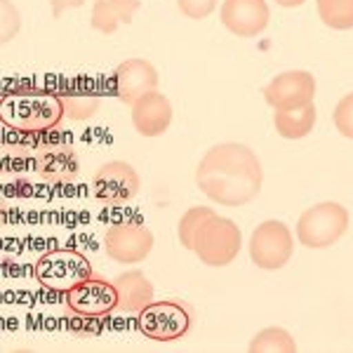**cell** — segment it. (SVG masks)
<instances>
[{
    "mask_svg": "<svg viewBox=\"0 0 353 353\" xmlns=\"http://www.w3.org/2000/svg\"><path fill=\"white\" fill-rule=\"evenodd\" d=\"M264 170L250 146L226 141L212 146L196 170V184L212 203L241 208L259 196Z\"/></svg>",
    "mask_w": 353,
    "mask_h": 353,
    "instance_id": "obj_1",
    "label": "cell"
},
{
    "mask_svg": "<svg viewBox=\"0 0 353 353\" xmlns=\"http://www.w3.org/2000/svg\"><path fill=\"white\" fill-rule=\"evenodd\" d=\"M0 118L8 128L26 134L52 132L66 118L61 97L31 85H17L0 101Z\"/></svg>",
    "mask_w": 353,
    "mask_h": 353,
    "instance_id": "obj_2",
    "label": "cell"
},
{
    "mask_svg": "<svg viewBox=\"0 0 353 353\" xmlns=\"http://www.w3.org/2000/svg\"><path fill=\"white\" fill-rule=\"evenodd\" d=\"M241 245L243 233L236 226V221L229 217H219L214 212L196 231L193 252L208 266H229L241 252Z\"/></svg>",
    "mask_w": 353,
    "mask_h": 353,
    "instance_id": "obj_3",
    "label": "cell"
},
{
    "mask_svg": "<svg viewBox=\"0 0 353 353\" xmlns=\"http://www.w3.org/2000/svg\"><path fill=\"white\" fill-rule=\"evenodd\" d=\"M349 229V212L344 205L327 201L306 210L297 221V241L309 250H323L339 241Z\"/></svg>",
    "mask_w": 353,
    "mask_h": 353,
    "instance_id": "obj_4",
    "label": "cell"
},
{
    "mask_svg": "<svg viewBox=\"0 0 353 353\" xmlns=\"http://www.w3.org/2000/svg\"><path fill=\"white\" fill-rule=\"evenodd\" d=\"M137 327L153 341H176L193 327V311L189 304L176 299L151 301L137 313Z\"/></svg>",
    "mask_w": 353,
    "mask_h": 353,
    "instance_id": "obj_5",
    "label": "cell"
},
{
    "mask_svg": "<svg viewBox=\"0 0 353 353\" xmlns=\"http://www.w3.org/2000/svg\"><path fill=\"white\" fill-rule=\"evenodd\" d=\"M92 264L76 250H52L36 261V278L52 292H68L92 276Z\"/></svg>",
    "mask_w": 353,
    "mask_h": 353,
    "instance_id": "obj_6",
    "label": "cell"
},
{
    "mask_svg": "<svg viewBox=\"0 0 353 353\" xmlns=\"http://www.w3.org/2000/svg\"><path fill=\"white\" fill-rule=\"evenodd\" d=\"M294 252V236L288 224L269 219L259 224L250 238V257L252 264L264 271H278L288 264Z\"/></svg>",
    "mask_w": 353,
    "mask_h": 353,
    "instance_id": "obj_7",
    "label": "cell"
},
{
    "mask_svg": "<svg viewBox=\"0 0 353 353\" xmlns=\"http://www.w3.org/2000/svg\"><path fill=\"white\" fill-rule=\"evenodd\" d=\"M141 181L137 170L130 163L111 161L101 165L92 176V193L99 203L106 205H123L139 193Z\"/></svg>",
    "mask_w": 353,
    "mask_h": 353,
    "instance_id": "obj_8",
    "label": "cell"
},
{
    "mask_svg": "<svg viewBox=\"0 0 353 353\" xmlns=\"http://www.w3.org/2000/svg\"><path fill=\"white\" fill-rule=\"evenodd\" d=\"M66 306L76 316L85 318H104L109 313L118 311V290L113 281H106L101 276H90L81 285L66 292Z\"/></svg>",
    "mask_w": 353,
    "mask_h": 353,
    "instance_id": "obj_9",
    "label": "cell"
},
{
    "mask_svg": "<svg viewBox=\"0 0 353 353\" xmlns=\"http://www.w3.org/2000/svg\"><path fill=\"white\" fill-rule=\"evenodd\" d=\"M316 78L309 71H285L264 88L266 104L276 111H294L313 104Z\"/></svg>",
    "mask_w": 353,
    "mask_h": 353,
    "instance_id": "obj_10",
    "label": "cell"
},
{
    "mask_svg": "<svg viewBox=\"0 0 353 353\" xmlns=\"http://www.w3.org/2000/svg\"><path fill=\"white\" fill-rule=\"evenodd\" d=\"M153 233L141 224H113L104 236V250L118 264H139L151 254Z\"/></svg>",
    "mask_w": 353,
    "mask_h": 353,
    "instance_id": "obj_11",
    "label": "cell"
},
{
    "mask_svg": "<svg viewBox=\"0 0 353 353\" xmlns=\"http://www.w3.org/2000/svg\"><path fill=\"white\" fill-rule=\"evenodd\" d=\"M158 71L151 61L146 59H128L113 71V94L123 101V104L132 106L139 97L156 92L158 88Z\"/></svg>",
    "mask_w": 353,
    "mask_h": 353,
    "instance_id": "obj_12",
    "label": "cell"
},
{
    "mask_svg": "<svg viewBox=\"0 0 353 353\" xmlns=\"http://www.w3.org/2000/svg\"><path fill=\"white\" fill-rule=\"evenodd\" d=\"M219 19L233 36L254 38L269 26L271 10L266 0H224Z\"/></svg>",
    "mask_w": 353,
    "mask_h": 353,
    "instance_id": "obj_13",
    "label": "cell"
},
{
    "mask_svg": "<svg viewBox=\"0 0 353 353\" xmlns=\"http://www.w3.org/2000/svg\"><path fill=\"white\" fill-rule=\"evenodd\" d=\"M172 123V104L161 92H149L132 104V125L141 137H161Z\"/></svg>",
    "mask_w": 353,
    "mask_h": 353,
    "instance_id": "obj_14",
    "label": "cell"
},
{
    "mask_svg": "<svg viewBox=\"0 0 353 353\" xmlns=\"http://www.w3.org/2000/svg\"><path fill=\"white\" fill-rule=\"evenodd\" d=\"M36 170L43 181L64 186L76 179L81 165H78V158H76V153H73V149L59 144V146H52V149H45L41 156H38Z\"/></svg>",
    "mask_w": 353,
    "mask_h": 353,
    "instance_id": "obj_15",
    "label": "cell"
},
{
    "mask_svg": "<svg viewBox=\"0 0 353 353\" xmlns=\"http://www.w3.org/2000/svg\"><path fill=\"white\" fill-rule=\"evenodd\" d=\"M118 290V311L139 313L153 301V283L144 271H125L113 278Z\"/></svg>",
    "mask_w": 353,
    "mask_h": 353,
    "instance_id": "obj_16",
    "label": "cell"
},
{
    "mask_svg": "<svg viewBox=\"0 0 353 353\" xmlns=\"http://www.w3.org/2000/svg\"><path fill=\"white\" fill-rule=\"evenodd\" d=\"M139 8L141 0H97L90 24L94 31L109 36V33H116L121 24H130Z\"/></svg>",
    "mask_w": 353,
    "mask_h": 353,
    "instance_id": "obj_17",
    "label": "cell"
},
{
    "mask_svg": "<svg viewBox=\"0 0 353 353\" xmlns=\"http://www.w3.org/2000/svg\"><path fill=\"white\" fill-rule=\"evenodd\" d=\"M316 104H309L304 109L294 111H276L273 113V125H276V132L283 139H304L316 125Z\"/></svg>",
    "mask_w": 353,
    "mask_h": 353,
    "instance_id": "obj_18",
    "label": "cell"
},
{
    "mask_svg": "<svg viewBox=\"0 0 353 353\" xmlns=\"http://www.w3.org/2000/svg\"><path fill=\"white\" fill-rule=\"evenodd\" d=\"M61 104H64V113L71 121H90L97 116L101 106V97L92 92V90H68L61 92Z\"/></svg>",
    "mask_w": 353,
    "mask_h": 353,
    "instance_id": "obj_19",
    "label": "cell"
},
{
    "mask_svg": "<svg viewBox=\"0 0 353 353\" xmlns=\"http://www.w3.org/2000/svg\"><path fill=\"white\" fill-rule=\"evenodd\" d=\"M250 351L252 353H294L297 351V341L292 334L283 327H266L254 339L250 341Z\"/></svg>",
    "mask_w": 353,
    "mask_h": 353,
    "instance_id": "obj_20",
    "label": "cell"
},
{
    "mask_svg": "<svg viewBox=\"0 0 353 353\" xmlns=\"http://www.w3.org/2000/svg\"><path fill=\"white\" fill-rule=\"evenodd\" d=\"M318 17L334 31L353 28V0H316Z\"/></svg>",
    "mask_w": 353,
    "mask_h": 353,
    "instance_id": "obj_21",
    "label": "cell"
},
{
    "mask_svg": "<svg viewBox=\"0 0 353 353\" xmlns=\"http://www.w3.org/2000/svg\"><path fill=\"white\" fill-rule=\"evenodd\" d=\"M210 214H214L212 208H191L189 212H184V217L179 219L176 236H179V243L184 245L186 250H193V238H196V231L201 229V224L210 217Z\"/></svg>",
    "mask_w": 353,
    "mask_h": 353,
    "instance_id": "obj_22",
    "label": "cell"
},
{
    "mask_svg": "<svg viewBox=\"0 0 353 353\" xmlns=\"http://www.w3.org/2000/svg\"><path fill=\"white\" fill-rule=\"evenodd\" d=\"M332 121H334V128H337V132L341 137L353 139V92L344 94L339 99V104L334 106Z\"/></svg>",
    "mask_w": 353,
    "mask_h": 353,
    "instance_id": "obj_23",
    "label": "cell"
},
{
    "mask_svg": "<svg viewBox=\"0 0 353 353\" xmlns=\"http://www.w3.org/2000/svg\"><path fill=\"white\" fill-rule=\"evenodd\" d=\"M219 0H176V8L189 19H205L214 12Z\"/></svg>",
    "mask_w": 353,
    "mask_h": 353,
    "instance_id": "obj_24",
    "label": "cell"
},
{
    "mask_svg": "<svg viewBox=\"0 0 353 353\" xmlns=\"http://www.w3.org/2000/svg\"><path fill=\"white\" fill-rule=\"evenodd\" d=\"M17 31H19V12L12 8L10 0H3V43L12 41Z\"/></svg>",
    "mask_w": 353,
    "mask_h": 353,
    "instance_id": "obj_25",
    "label": "cell"
},
{
    "mask_svg": "<svg viewBox=\"0 0 353 353\" xmlns=\"http://www.w3.org/2000/svg\"><path fill=\"white\" fill-rule=\"evenodd\" d=\"M85 3H88V0H50V5H52V17H54V19H59V17L64 14V10L83 8Z\"/></svg>",
    "mask_w": 353,
    "mask_h": 353,
    "instance_id": "obj_26",
    "label": "cell"
},
{
    "mask_svg": "<svg viewBox=\"0 0 353 353\" xmlns=\"http://www.w3.org/2000/svg\"><path fill=\"white\" fill-rule=\"evenodd\" d=\"M281 8H299V5H304L306 0H276Z\"/></svg>",
    "mask_w": 353,
    "mask_h": 353,
    "instance_id": "obj_27",
    "label": "cell"
}]
</instances>
